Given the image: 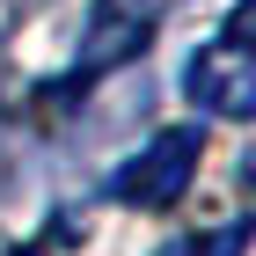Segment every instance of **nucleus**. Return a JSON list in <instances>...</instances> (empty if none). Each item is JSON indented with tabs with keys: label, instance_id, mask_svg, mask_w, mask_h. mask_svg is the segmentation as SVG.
Returning <instances> with one entry per match:
<instances>
[{
	"label": "nucleus",
	"instance_id": "3",
	"mask_svg": "<svg viewBox=\"0 0 256 256\" xmlns=\"http://www.w3.org/2000/svg\"><path fill=\"white\" fill-rule=\"evenodd\" d=\"M161 15H168V0H96V15L80 30V59H74V80L88 88L96 74H118L132 66L146 44H154Z\"/></svg>",
	"mask_w": 256,
	"mask_h": 256
},
{
	"label": "nucleus",
	"instance_id": "4",
	"mask_svg": "<svg viewBox=\"0 0 256 256\" xmlns=\"http://www.w3.org/2000/svg\"><path fill=\"white\" fill-rule=\"evenodd\" d=\"M242 249H249V227H227L212 242H183V249H161V256H242Z\"/></svg>",
	"mask_w": 256,
	"mask_h": 256
},
{
	"label": "nucleus",
	"instance_id": "1",
	"mask_svg": "<svg viewBox=\"0 0 256 256\" xmlns=\"http://www.w3.org/2000/svg\"><path fill=\"white\" fill-rule=\"evenodd\" d=\"M183 96L212 118H249L256 110V8H242L212 44H198L183 66Z\"/></svg>",
	"mask_w": 256,
	"mask_h": 256
},
{
	"label": "nucleus",
	"instance_id": "2",
	"mask_svg": "<svg viewBox=\"0 0 256 256\" xmlns=\"http://www.w3.org/2000/svg\"><path fill=\"white\" fill-rule=\"evenodd\" d=\"M198 161H205V132H198V124H168V132H154V139L118 168L110 198L132 205V212H168V205L190 190Z\"/></svg>",
	"mask_w": 256,
	"mask_h": 256
}]
</instances>
